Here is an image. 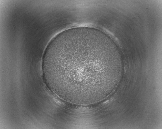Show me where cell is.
I'll return each instance as SVG.
<instances>
[{
  "mask_svg": "<svg viewBox=\"0 0 162 129\" xmlns=\"http://www.w3.org/2000/svg\"><path fill=\"white\" fill-rule=\"evenodd\" d=\"M95 40L81 36L56 42L44 67L51 86L62 96L81 102L93 101L104 92L106 74L96 54Z\"/></svg>",
  "mask_w": 162,
  "mask_h": 129,
  "instance_id": "obj_1",
  "label": "cell"
}]
</instances>
